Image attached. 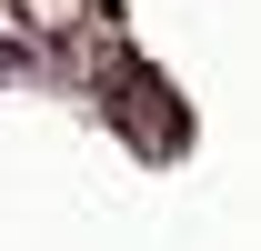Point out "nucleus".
Listing matches in <instances>:
<instances>
[{"label": "nucleus", "mask_w": 261, "mask_h": 251, "mask_svg": "<svg viewBox=\"0 0 261 251\" xmlns=\"http://www.w3.org/2000/svg\"><path fill=\"white\" fill-rule=\"evenodd\" d=\"M0 81H31V40L20 31H0Z\"/></svg>", "instance_id": "obj_1"}]
</instances>
